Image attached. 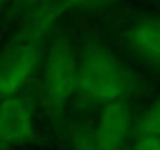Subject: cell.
I'll return each instance as SVG.
<instances>
[{"instance_id":"5","label":"cell","mask_w":160,"mask_h":150,"mask_svg":"<svg viewBox=\"0 0 160 150\" xmlns=\"http://www.w3.org/2000/svg\"><path fill=\"white\" fill-rule=\"evenodd\" d=\"M36 117L28 99L13 97L0 103V150H16L33 139Z\"/></svg>"},{"instance_id":"3","label":"cell","mask_w":160,"mask_h":150,"mask_svg":"<svg viewBox=\"0 0 160 150\" xmlns=\"http://www.w3.org/2000/svg\"><path fill=\"white\" fill-rule=\"evenodd\" d=\"M42 31L41 27H36L28 38L0 56V103L16 97L36 72L41 61L39 36Z\"/></svg>"},{"instance_id":"8","label":"cell","mask_w":160,"mask_h":150,"mask_svg":"<svg viewBox=\"0 0 160 150\" xmlns=\"http://www.w3.org/2000/svg\"><path fill=\"white\" fill-rule=\"evenodd\" d=\"M127 150H160V138H133Z\"/></svg>"},{"instance_id":"6","label":"cell","mask_w":160,"mask_h":150,"mask_svg":"<svg viewBox=\"0 0 160 150\" xmlns=\"http://www.w3.org/2000/svg\"><path fill=\"white\" fill-rule=\"evenodd\" d=\"M135 116L127 102H116L102 106L93 136L98 150H124L132 141Z\"/></svg>"},{"instance_id":"4","label":"cell","mask_w":160,"mask_h":150,"mask_svg":"<svg viewBox=\"0 0 160 150\" xmlns=\"http://www.w3.org/2000/svg\"><path fill=\"white\" fill-rule=\"evenodd\" d=\"M122 41L137 61L160 73V13L130 21L122 31Z\"/></svg>"},{"instance_id":"7","label":"cell","mask_w":160,"mask_h":150,"mask_svg":"<svg viewBox=\"0 0 160 150\" xmlns=\"http://www.w3.org/2000/svg\"><path fill=\"white\" fill-rule=\"evenodd\" d=\"M133 138H160V92L135 117L132 139Z\"/></svg>"},{"instance_id":"2","label":"cell","mask_w":160,"mask_h":150,"mask_svg":"<svg viewBox=\"0 0 160 150\" xmlns=\"http://www.w3.org/2000/svg\"><path fill=\"white\" fill-rule=\"evenodd\" d=\"M77 56L66 42H57L47 53L42 72L41 100L47 114L60 117L75 91Z\"/></svg>"},{"instance_id":"1","label":"cell","mask_w":160,"mask_h":150,"mask_svg":"<svg viewBox=\"0 0 160 150\" xmlns=\"http://www.w3.org/2000/svg\"><path fill=\"white\" fill-rule=\"evenodd\" d=\"M133 88L135 77L104 44L94 42L77 61L74 96L85 105L127 102Z\"/></svg>"},{"instance_id":"9","label":"cell","mask_w":160,"mask_h":150,"mask_svg":"<svg viewBox=\"0 0 160 150\" xmlns=\"http://www.w3.org/2000/svg\"><path fill=\"white\" fill-rule=\"evenodd\" d=\"M158 2H160V0H158Z\"/></svg>"}]
</instances>
